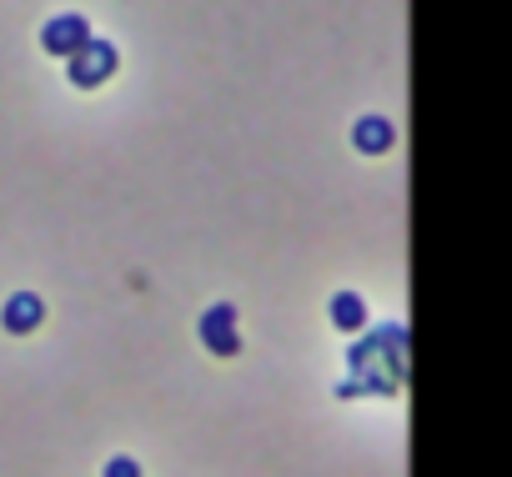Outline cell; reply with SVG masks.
Wrapping results in <instances>:
<instances>
[{"label": "cell", "mask_w": 512, "mask_h": 477, "mask_svg": "<svg viewBox=\"0 0 512 477\" xmlns=\"http://www.w3.org/2000/svg\"><path fill=\"white\" fill-rule=\"evenodd\" d=\"M116 66H121L116 46H111V41H101V36H91V46H81V51L66 61V76H71V86L96 91V86H106V81L116 76Z\"/></svg>", "instance_id": "1"}, {"label": "cell", "mask_w": 512, "mask_h": 477, "mask_svg": "<svg viewBox=\"0 0 512 477\" xmlns=\"http://www.w3.org/2000/svg\"><path fill=\"white\" fill-rule=\"evenodd\" d=\"M196 337L211 357H236L241 352V332H236V307L231 302H211L196 317Z\"/></svg>", "instance_id": "2"}, {"label": "cell", "mask_w": 512, "mask_h": 477, "mask_svg": "<svg viewBox=\"0 0 512 477\" xmlns=\"http://www.w3.org/2000/svg\"><path fill=\"white\" fill-rule=\"evenodd\" d=\"M81 46H91V21H86V16L66 11V16H51V21L41 26V51H46V56L71 61Z\"/></svg>", "instance_id": "3"}, {"label": "cell", "mask_w": 512, "mask_h": 477, "mask_svg": "<svg viewBox=\"0 0 512 477\" xmlns=\"http://www.w3.org/2000/svg\"><path fill=\"white\" fill-rule=\"evenodd\" d=\"M41 322H46V302L36 292H16V297H6V307H0V327H6L11 337H26Z\"/></svg>", "instance_id": "4"}, {"label": "cell", "mask_w": 512, "mask_h": 477, "mask_svg": "<svg viewBox=\"0 0 512 477\" xmlns=\"http://www.w3.org/2000/svg\"><path fill=\"white\" fill-rule=\"evenodd\" d=\"M392 141H397V131H392L387 116H362V121L352 126V146H357L362 156H382V151H392Z\"/></svg>", "instance_id": "5"}, {"label": "cell", "mask_w": 512, "mask_h": 477, "mask_svg": "<svg viewBox=\"0 0 512 477\" xmlns=\"http://www.w3.org/2000/svg\"><path fill=\"white\" fill-rule=\"evenodd\" d=\"M327 312H332V327H337V332H347V337H352V332H367V302H362L357 292H347V287L332 292Z\"/></svg>", "instance_id": "6"}, {"label": "cell", "mask_w": 512, "mask_h": 477, "mask_svg": "<svg viewBox=\"0 0 512 477\" xmlns=\"http://www.w3.org/2000/svg\"><path fill=\"white\" fill-rule=\"evenodd\" d=\"M101 477H141V462H136V457H111V462L101 467Z\"/></svg>", "instance_id": "7"}]
</instances>
